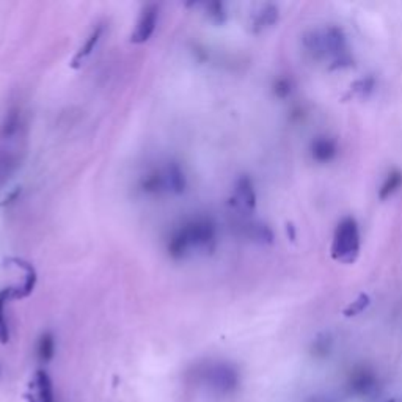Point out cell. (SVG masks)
<instances>
[{"label":"cell","instance_id":"6da1fadb","mask_svg":"<svg viewBox=\"0 0 402 402\" xmlns=\"http://www.w3.org/2000/svg\"><path fill=\"white\" fill-rule=\"evenodd\" d=\"M215 241V228L209 218H196L175 231L168 252L173 258H182L192 249H211Z\"/></svg>","mask_w":402,"mask_h":402},{"label":"cell","instance_id":"7a4b0ae2","mask_svg":"<svg viewBox=\"0 0 402 402\" xmlns=\"http://www.w3.org/2000/svg\"><path fill=\"white\" fill-rule=\"evenodd\" d=\"M360 252V228L352 217H345L336 227L331 255L341 263H352Z\"/></svg>","mask_w":402,"mask_h":402},{"label":"cell","instance_id":"3957f363","mask_svg":"<svg viewBox=\"0 0 402 402\" xmlns=\"http://www.w3.org/2000/svg\"><path fill=\"white\" fill-rule=\"evenodd\" d=\"M158 16H159V11H158L156 5L146 6L142 13V16H140L137 29L136 32H134L132 38H131L134 43H145V41L151 38V35L154 33V30H156Z\"/></svg>","mask_w":402,"mask_h":402},{"label":"cell","instance_id":"277c9868","mask_svg":"<svg viewBox=\"0 0 402 402\" xmlns=\"http://www.w3.org/2000/svg\"><path fill=\"white\" fill-rule=\"evenodd\" d=\"M376 386H377L376 374L366 368L355 370L349 379L350 393L358 394V396H370V394L376 390Z\"/></svg>","mask_w":402,"mask_h":402},{"label":"cell","instance_id":"5b68a950","mask_svg":"<svg viewBox=\"0 0 402 402\" xmlns=\"http://www.w3.org/2000/svg\"><path fill=\"white\" fill-rule=\"evenodd\" d=\"M29 402H52V382L47 372L40 370L30 382V390L27 393Z\"/></svg>","mask_w":402,"mask_h":402},{"label":"cell","instance_id":"8992f818","mask_svg":"<svg viewBox=\"0 0 402 402\" xmlns=\"http://www.w3.org/2000/svg\"><path fill=\"white\" fill-rule=\"evenodd\" d=\"M211 385L217 386L222 391H230L237 384V372L227 365H217L209 370Z\"/></svg>","mask_w":402,"mask_h":402},{"label":"cell","instance_id":"52a82bcc","mask_svg":"<svg viewBox=\"0 0 402 402\" xmlns=\"http://www.w3.org/2000/svg\"><path fill=\"white\" fill-rule=\"evenodd\" d=\"M336 154H338L336 142L329 137L316 138L312 145V156L314 160L321 162V164H326V162L335 159Z\"/></svg>","mask_w":402,"mask_h":402},{"label":"cell","instance_id":"ba28073f","mask_svg":"<svg viewBox=\"0 0 402 402\" xmlns=\"http://www.w3.org/2000/svg\"><path fill=\"white\" fill-rule=\"evenodd\" d=\"M236 200L247 209H253L256 204L255 189H253L252 181L249 178H241L237 181L236 187Z\"/></svg>","mask_w":402,"mask_h":402},{"label":"cell","instance_id":"9c48e42d","mask_svg":"<svg viewBox=\"0 0 402 402\" xmlns=\"http://www.w3.org/2000/svg\"><path fill=\"white\" fill-rule=\"evenodd\" d=\"M165 184L176 194H182L186 189V176L178 164H170L165 170Z\"/></svg>","mask_w":402,"mask_h":402},{"label":"cell","instance_id":"30bf717a","mask_svg":"<svg viewBox=\"0 0 402 402\" xmlns=\"http://www.w3.org/2000/svg\"><path fill=\"white\" fill-rule=\"evenodd\" d=\"M101 35H102V25H97L96 29L90 33V37L87 38L85 45H83L81 47V51L76 54V57L73 60V66L81 65V61L85 60L88 55L95 51V47L97 46V43H100V40H101Z\"/></svg>","mask_w":402,"mask_h":402},{"label":"cell","instance_id":"8fae6325","mask_svg":"<svg viewBox=\"0 0 402 402\" xmlns=\"http://www.w3.org/2000/svg\"><path fill=\"white\" fill-rule=\"evenodd\" d=\"M13 299V288H5L0 291V343L6 344L10 341V329L5 319V303Z\"/></svg>","mask_w":402,"mask_h":402},{"label":"cell","instance_id":"7c38bea8","mask_svg":"<svg viewBox=\"0 0 402 402\" xmlns=\"http://www.w3.org/2000/svg\"><path fill=\"white\" fill-rule=\"evenodd\" d=\"M401 187H402V173L401 172H391L390 175L386 176L384 184L380 186L379 199L380 200L390 199V196L393 194H396Z\"/></svg>","mask_w":402,"mask_h":402},{"label":"cell","instance_id":"4fadbf2b","mask_svg":"<svg viewBox=\"0 0 402 402\" xmlns=\"http://www.w3.org/2000/svg\"><path fill=\"white\" fill-rule=\"evenodd\" d=\"M55 352V341L51 333H45L38 341V357L43 362H51Z\"/></svg>","mask_w":402,"mask_h":402},{"label":"cell","instance_id":"5bb4252c","mask_svg":"<svg viewBox=\"0 0 402 402\" xmlns=\"http://www.w3.org/2000/svg\"><path fill=\"white\" fill-rule=\"evenodd\" d=\"M277 10L272 8V6H267L266 10L261 11V15H259V19H258V25L261 27H266V25H271L275 23V19H277Z\"/></svg>","mask_w":402,"mask_h":402},{"label":"cell","instance_id":"9a60e30c","mask_svg":"<svg viewBox=\"0 0 402 402\" xmlns=\"http://www.w3.org/2000/svg\"><path fill=\"white\" fill-rule=\"evenodd\" d=\"M16 126H18V115H16V112H11V114L6 117V122L4 126V134L10 136V134L16 131Z\"/></svg>","mask_w":402,"mask_h":402},{"label":"cell","instance_id":"2e32d148","mask_svg":"<svg viewBox=\"0 0 402 402\" xmlns=\"http://www.w3.org/2000/svg\"><path fill=\"white\" fill-rule=\"evenodd\" d=\"M366 305H368V297H365V295H362V297H360L357 302L352 303L350 309H349V312H345V314H348V316L357 314V313L362 312V309H363Z\"/></svg>","mask_w":402,"mask_h":402},{"label":"cell","instance_id":"e0dca14e","mask_svg":"<svg viewBox=\"0 0 402 402\" xmlns=\"http://www.w3.org/2000/svg\"><path fill=\"white\" fill-rule=\"evenodd\" d=\"M209 8H211V15L215 16V19H217V20H223L225 13H223V8H222V5H220V4H213V5H209Z\"/></svg>","mask_w":402,"mask_h":402},{"label":"cell","instance_id":"ac0fdd59","mask_svg":"<svg viewBox=\"0 0 402 402\" xmlns=\"http://www.w3.org/2000/svg\"><path fill=\"white\" fill-rule=\"evenodd\" d=\"M275 91H277L280 96H286L289 91H291V88H289V82L288 81H280L277 83V87H275Z\"/></svg>","mask_w":402,"mask_h":402},{"label":"cell","instance_id":"d6986e66","mask_svg":"<svg viewBox=\"0 0 402 402\" xmlns=\"http://www.w3.org/2000/svg\"><path fill=\"white\" fill-rule=\"evenodd\" d=\"M316 402H330V401H326V399H322V401H316Z\"/></svg>","mask_w":402,"mask_h":402}]
</instances>
